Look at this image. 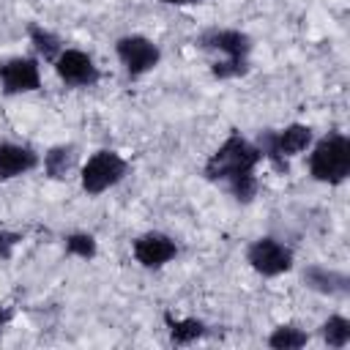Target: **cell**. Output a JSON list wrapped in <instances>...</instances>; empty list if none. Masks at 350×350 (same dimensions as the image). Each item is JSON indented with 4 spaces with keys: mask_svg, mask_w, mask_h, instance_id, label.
<instances>
[{
    "mask_svg": "<svg viewBox=\"0 0 350 350\" xmlns=\"http://www.w3.org/2000/svg\"><path fill=\"white\" fill-rule=\"evenodd\" d=\"M19 243V235L0 230V257H11V249Z\"/></svg>",
    "mask_w": 350,
    "mask_h": 350,
    "instance_id": "20",
    "label": "cell"
},
{
    "mask_svg": "<svg viewBox=\"0 0 350 350\" xmlns=\"http://www.w3.org/2000/svg\"><path fill=\"white\" fill-rule=\"evenodd\" d=\"M36 164H38V156L30 148H22L14 142H0V180L25 175Z\"/></svg>",
    "mask_w": 350,
    "mask_h": 350,
    "instance_id": "10",
    "label": "cell"
},
{
    "mask_svg": "<svg viewBox=\"0 0 350 350\" xmlns=\"http://www.w3.org/2000/svg\"><path fill=\"white\" fill-rule=\"evenodd\" d=\"M323 339L328 347H345L350 342V320L342 314H334L323 323Z\"/></svg>",
    "mask_w": 350,
    "mask_h": 350,
    "instance_id": "17",
    "label": "cell"
},
{
    "mask_svg": "<svg viewBox=\"0 0 350 350\" xmlns=\"http://www.w3.org/2000/svg\"><path fill=\"white\" fill-rule=\"evenodd\" d=\"M262 161V153L257 145H252L249 139L232 134L221 142V148L208 159L205 164V178L208 180H221L227 186L243 180V178H254V167Z\"/></svg>",
    "mask_w": 350,
    "mask_h": 350,
    "instance_id": "1",
    "label": "cell"
},
{
    "mask_svg": "<svg viewBox=\"0 0 350 350\" xmlns=\"http://www.w3.org/2000/svg\"><path fill=\"white\" fill-rule=\"evenodd\" d=\"M246 57H227V60H221V63H216L213 66V77H219V79H230V77H241V74H246Z\"/></svg>",
    "mask_w": 350,
    "mask_h": 350,
    "instance_id": "19",
    "label": "cell"
},
{
    "mask_svg": "<svg viewBox=\"0 0 350 350\" xmlns=\"http://www.w3.org/2000/svg\"><path fill=\"white\" fill-rule=\"evenodd\" d=\"M202 46L219 49L227 57H246L252 49V38L241 30H216V33H208L202 38Z\"/></svg>",
    "mask_w": 350,
    "mask_h": 350,
    "instance_id": "11",
    "label": "cell"
},
{
    "mask_svg": "<svg viewBox=\"0 0 350 350\" xmlns=\"http://www.w3.org/2000/svg\"><path fill=\"white\" fill-rule=\"evenodd\" d=\"M5 323H8V309H5V306H0V328H3Z\"/></svg>",
    "mask_w": 350,
    "mask_h": 350,
    "instance_id": "21",
    "label": "cell"
},
{
    "mask_svg": "<svg viewBox=\"0 0 350 350\" xmlns=\"http://www.w3.org/2000/svg\"><path fill=\"white\" fill-rule=\"evenodd\" d=\"M246 260L262 276H279L293 268V252L276 238H257L246 249Z\"/></svg>",
    "mask_w": 350,
    "mask_h": 350,
    "instance_id": "5",
    "label": "cell"
},
{
    "mask_svg": "<svg viewBox=\"0 0 350 350\" xmlns=\"http://www.w3.org/2000/svg\"><path fill=\"white\" fill-rule=\"evenodd\" d=\"M178 254V246L170 235L161 232H145L134 241V257L137 262H142L145 268H161L164 262H170Z\"/></svg>",
    "mask_w": 350,
    "mask_h": 350,
    "instance_id": "9",
    "label": "cell"
},
{
    "mask_svg": "<svg viewBox=\"0 0 350 350\" xmlns=\"http://www.w3.org/2000/svg\"><path fill=\"white\" fill-rule=\"evenodd\" d=\"M0 82H3V90L8 96L38 90V85H41L38 63L33 57H11L0 66Z\"/></svg>",
    "mask_w": 350,
    "mask_h": 350,
    "instance_id": "8",
    "label": "cell"
},
{
    "mask_svg": "<svg viewBox=\"0 0 350 350\" xmlns=\"http://www.w3.org/2000/svg\"><path fill=\"white\" fill-rule=\"evenodd\" d=\"M159 3H167V5H186V3H194V0H159Z\"/></svg>",
    "mask_w": 350,
    "mask_h": 350,
    "instance_id": "22",
    "label": "cell"
},
{
    "mask_svg": "<svg viewBox=\"0 0 350 350\" xmlns=\"http://www.w3.org/2000/svg\"><path fill=\"white\" fill-rule=\"evenodd\" d=\"M304 282L317 290V293H328V295H336V293H347V276L345 273H336V271H328V268H320V265H312L304 271Z\"/></svg>",
    "mask_w": 350,
    "mask_h": 350,
    "instance_id": "12",
    "label": "cell"
},
{
    "mask_svg": "<svg viewBox=\"0 0 350 350\" xmlns=\"http://www.w3.org/2000/svg\"><path fill=\"white\" fill-rule=\"evenodd\" d=\"M66 252L77 254L82 260H90V257H96V241L90 235H85V232H74V235L66 238Z\"/></svg>",
    "mask_w": 350,
    "mask_h": 350,
    "instance_id": "18",
    "label": "cell"
},
{
    "mask_svg": "<svg viewBox=\"0 0 350 350\" xmlns=\"http://www.w3.org/2000/svg\"><path fill=\"white\" fill-rule=\"evenodd\" d=\"M30 41H33V46H36V52L44 57V60H52L55 63V57L63 52V44H60V38L55 36V33H49V30H44V27H38V25H30Z\"/></svg>",
    "mask_w": 350,
    "mask_h": 350,
    "instance_id": "14",
    "label": "cell"
},
{
    "mask_svg": "<svg viewBox=\"0 0 350 350\" xmlns=\"http://www.w3.org/2000/svg\"><path fill=\"white\" fill-rule=\"evenodd\" d=\"M115 52H118L120 63L126 66L129 77H142V74L150 71V68L159 63V57H161L159 46H156L153 41H148L145 36H123V38L115 44Z\"/></svg>",
    "mask_w": 350,
    "mask_h": 350,
    "instance_id": "6",
    "label": "cell"
},
{
    "mask_svg": "<svg viewBox=\"0 0 350 350\" xmlns=\"http://www.w3.org/2000/svg\"><path fill=\"white\" fill-rule=\"evenodd\" d=\"M55 71L66 85H77V88H90L98 82V68L90 60V55L79 52V49H63L55 57Z\"/></svg>",
    "mask_w": 350,
    "mask_h": 350,
    "instance_id": "7",
    "label": "cell"
},
{
    "mask_svg": "<svg viewBox=\"0 0 350 350\" xmlns=\"http://www.w3.org/2000/svg\"><path fill=\"white\" fill-rule=\"evenodd\" d=\"M306 342H309V336L301 328H295V325H279L268 336V345L273 350H295V347H304Z\"/></svg>",
    "mask_w": 350,
    "mask_h": 350,
    "instance_id": "16",
    "label": "cell"
},
{
    "mask_svg": "<svg viewBox=\"0 0 350 350\" xmlns=\"http://www.w3.org/2000/svg\"><path fill=\"white\" fill-rule=\"evenodd\" d=\"M309 142H312V129L304 126V123H290L287 129H282L276 134H271V131L268 134H260V145L257 148H260L262 159H268L279 170H284V164H287L284 159L306 150Z\"/></svg>",
    "mask_w": 350,
    "mask_h": 350,
    "instance_id": "3",
    "label": "cell"
},
{
    "mask_svg": "<svg viewBox=\"0 0 350 350\" xmlns=\"http://www.w3.org/2000/svg\"><path fill=\"white\" fill-rule=\"evenodd\" d=\"M74 161H77L74 148H71V145H57V148H52V150L44 156V170H46L49 178L60 180V178H66V175L74 170Z\"/></svg>",
    "mask_w": 350,
    "mask_h": 350,
    "instance_id": "13",
    "label": "cell"
},
{
    "mask_svg": "<svg viewBox=\"0 0 350 350\" xmlns=\"http://www.w3.org/2000/svg\"><path fill=\"white\" fill-rule=\"evenodd\" d=\"M309 172L314 180L342 183L350 175V139L339 131L323 137L309 156Z\"/></svg>",
    "mask_w": 350,
    "mask_h": 350,
    "instance_id": "2",
    "label": "cell"
},
{
    "mask_svg": "<svg viewBox=\"0 0 350 350\" xmlns=\"http://www.w3.org/2000/svg\"><path fill=\"white\" fill-rule=\"evenodd\" d=\"M126 172H129V164L115 150H98L82 167V189L88 194H101L118 180H123Z\"/></svg>",
    "mask_w": 350,
    "mask_h": 350,
    "instance_id": "4",
    "label": "cell"
},
{
    "mask_svg": "<svg viewBox=\"0 0 350 350\" xmlns=\"http://www.w3.org/2000/svg\"><path fill=\"white\" fill-rule=\"evenodd\" d=\"M167 325H170V336H172L175 345H189V342H194V339H200V336L205 334V325H202L200 320H194V317L172 320V317L167 314Z\"/></svg>",
    "mask_w": 350,
    "mask_h": 350,
    "instance_id": "15",
    "label": "cell"
}]
</instances>
